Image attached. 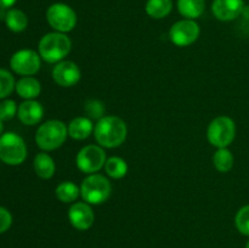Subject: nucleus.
Here are the masks:
<instances>
[{"mask_svg": "<svg viewBox=\"0 0 249 248\" xmlns=\"http://www.w3.org/2000/svg\"><path fill=\"white\" fill-rule=\"evenodd\" d=\"M16 88L15 78L9 71L0 68V100L9 96Z\"/></svg>", "mask_w": 249, "mask_h": 248, "instance_id": "b1692460", "label": "nucleus"}, {"mask_svg": "<svg viewBox=\"0 0 249 248\" xmlns=\"http://www.w3.org/2000/svg\"><path fill=\"white\" fill-rule=\"evenodd\" d=\"M17 0H0V9L7 10L15 5Z\"/></svg>", "mask_w": 249, "mask_h": 248, "instance_id": "c85d7f7f", "label": "nucleus"}, {"mask_svg": "<svg viewBox=\"0 0 249 248\" xmlns=\"http://www.w3.org/2000/svg\"><path fill=\"white\" fill-rule=\"evenodd\" d=\"M106 153L100 145L84 146L75 157V164L85 174H95L106 163Z\"/></svg>", "mask_w": 249, "mask_h": 248, "instance_id": "6e6552de", "label": "nucleus"}, {"mask_svg": "<svg viewBox=\"0 0 249 248\" xmlns=\"http://www.w3.org/2000/svg\"><path fill=\"white\" fill-rule=\"evenodd\" d=\"M68 219L74 229L85 231L92 226L95 214L92 208L87 202H75L68 209Z\"/></svg>", "mask_w": 249, "mask_h": 248, "instance_id": "f8f14e48", "label": "nucleus"}, {"mask_svg": "<svg viewBox=\"0 0 249 248\" xmlns=\"http://www.w3.org/2000/svg\"><path fill=\"white\" fill-rule=\"evenodd\" d=\"M94 123L88 117H77L68 124V135L74 140H85L94 131Z\"/></svg>", "mask_w": 249, "mask_h": 248, "instance_id": "2eb2a0df", "label": "nucleus"}, {"mask_svg": "<svg viewBox=\"0 0 249 248\" xmlns=\"http://www.w3.org/2000/svg\"><path fill=\"white\" fill-rule=\"evenodd\" d=\"M17 116L24 125H36L43 119L44 108L36 100H26L18 106Z\"/></svg>", "mask_w": 249, "mask_h": 248, "instance_id": "4468645a", "label": "nucleus"}, {"mask_svg": "<svg viewBox=\"0 0 249 248\" xmlns=\"http://www.w3.org/2000/svg\"><path fill=\"white\" fill-rule=\"evenodd\" d=\"M128 126L125 122L117 116H104L94 128L95 140L101 147L114 148L126 140Z\"/></svg>", "mask_w": 249, "mask_h": 248, "instance_id": "f257e3e1", "label": "nucleus"}, {"mask_svg": "<svg viewBox=\"0 0 249 248\" xmlns=\"http://www.w3.org/2000/svg\"><path fill=\"white\" fill-rule=\"evenodd\" d=\"M236 124L228 116H219L209 123L207 129V138L212 146L216 148L229 147L235 140Z\"/></svg>", "mask_w": 249, "mask_h": 248, "instance_id": "39448f33", "label": "nucleus"}, {"mask_svg": "<svg viewBox=\"0 0 249 248\" xmlns=\"http://www.w3.org/2000/svg\"><path fill=\"white\" fill-rule=\"evenodd\" d=\"M105 172L108 177H113V179H122L128 173V164L125 160L121 157H113L107 158L106 163H105Z\"/></svg>", "mask_w": 249, "mask_h": 248, "instance_id": "5701e85b", "label": "nucleus"}, {"mask_svg": "<svg viewBox=\"0 0 249 248\" xmlns=\"http://www.w3.org/2000/svg\"><path fill=\"white\" fill-rule=\"evenodd\" d=\"M38 49L39 55L45 62L58 63L71 53L72 41L67 34L51 32L40 39Z\"/></svg>", "mask_w": 249, "mask_h": 248, "instance_id": "f03ea898", "label": "nucleus"}, {"mask_svg": "<svg viewBox=\"0 0 249 248\" xmlns=\"http://www.w3.org/2000/svg\"><path fill=\"white\" fill-rule=\"evenodd\" d=\"M235 224L242 235L249 236V204L238 209L235 216Z\"/></svg>", "mask_w": 249, "mask_h": 248, "instance_id": "393cba45", "label": "nucleus"}, {"mask_svg": "<svg viewBox=\"0 0 249 248\" xmlns=\"http://www.w3.org/2000/svg\"><path fill=\"white\" fill-rule=\"evenodd\" d=\"M67 135V125L57 119H51L39 126L36 133V142L43 151H53L65 143Z\"/></svg>", "mask_w": 249, "mask_h": 248, "instance_id": "7ed1b4c3", "label": "nucleus"}, {"mask_svg": "<svg viewBox=\"0 0 249 248\" xmlns=\"http://www.w3.org/2000/svg\"><path fill=\"white\" fill-rule=\"evenodd\" d=\"M82 73L77 63L73 61L63 60L56 63L53 70V79L57 85L62 88L74 87L80 80Z\"/></svg>", "mask_w": 249, "mask_h": 248, "instance_id": "9b49d317", "label": "nucleus"}, {"mask_svg": "<svg viewBox=\"0 0 249 248\" xmlns=\"http://www.w3.org/2000/svg\"><path fill=\"white\" fill-rule=\"evenodd\" d=\"M85 111L89 114L90 118H96L101 119L104 117V105L99 100H89V101L85 104Z\"/></svg>", "mask_w": 249, "mask_h": 248, "instance_id": "bb28decb", "label": "nucleus"}, {"mask_svg": "<svg viewBox=\"0 0 249 248\" xmlns=\"http://www.w3.org/2000/svg\"><path fill=\"white\" fill-rule=\"evenodd\" d=\"M17 111H18V107L14 100L7 99L0 102V119L2 122L11 121L17 114Z\"/></svg>", "mask_w": 249, "mask_h": 248, "instance_id": "a878e982", "label": "nucleus"}, {"mask_svg": "<svg viewBox=\"0 0 249 248\" xmlns=\"http://www.w3.org/2000/svg\"><path fill=\"white\" fill-rule=\"evenodd\" d=\"M246 248H249V241L247 242V245H246Z\"/></svg>", "mask_w": 249, "mask_h": 248, "instance_id": "7c9ffc66", "label": "nucleus"}, {"mask_svg": "<svg viewBox=\"0 0 249 248\" xmlns=\"http://www.w3.org/2000/svg\"><path fill=\"white\" fill-rule=\"evenodd\" d=\"M27 158V146L16 133H5L0 136V159L7 165H19Z\"/></svg>", "mask_w": 249, "mask_h": 248, "instance_id": "423d86ee", "label": "nucleus"}, {"mask_svg": "<svg viewBox=\"0 0 249 248\" xmlns=\"http://www.w3.org/2000/svg\"><path fill=\"white\" fill-rule=\"evenodd\" d=\"M112 185L106 177L101 174H89L80 185V195L84 202L89 204H102L109 198Z\"/></svg>", "mask_w": 249, "mask_h": 248, "instance_id": "20e7f679", "label": "nucleus"}, {"mask_svg": "<svg viewBox=\"0 0 249 248\" xmlns=\"http://www.w3.org/2000/svg\"><path fill=\"white\" fill-rule=\"evenodd\" d=\"M2 131H4V124H2V121L0 119V136L2 135Z\"/></svg>", "mask_w": 249, "mask_h": 248, "instance_id": "c756f323", "label": "nucleus"}, {"mask_svg": "<svg viewBox=\"0 0 249 248\" xmlns=\"http://www.w3.org/2000/svg\"><path fill=\"white\" fill-rule=\"evenodd\" d=\"M12 224V215L6 208L0 207V233L6 232Z\"/></svg>", "mask_w": 249, "mask_h": 248, "instance_id": "cd10ccee", "label": "nucleus"}, {"mask_svg": "<svg viewBox=\"0 0 249 248\" xmlns=\"http://www.w3.org/2000/svg\"><path fill=\"white\" fill-rule=\"evenodd\" d=\"M16 91L22 99L34 100L39 96L41 91V85L34 77H23L16 83Z\"/></svg>", "mask_w": 249, "mask_h": 248, "instance_id": "f3484780", "label": "nucleus"}, {"mask_svg": "<svg viewBox=\"0 0 249 248\" xmlns=\"http://www.w3.org/2000/svg\"><path fill=\"white\" fill-rule=\"evenodd\" d=\"M46 21L51 28L60 33H68L77 26V14L70 5L55 2L46 10Z\"/></svg>", "mask_w": 249, "mask_h": 248, "instance_id": "0eeeda50", "label": "nucleus"}, {"mask_svg": "<svg viewBox=\"0 0 249 248\" xmlns=\"http://www.w3.org/2000/svg\"><path fill=\"white\" fill-rule=\"evenodd\" d=\"M233 162H235V158H233L232 152L228 147L218 148L213 155L214 167L220 173L230 172L233 167Z\"/></svg>", "mask_w": 249, "mask_h": 248, "instance_id": "4be33fe9", "label": "nucleus"}, {"mask_svg": "<svg viewBox=\"0 0 249 248\" xmlns=\"http://www.w3.org/2000/svg\"><path fill=\"white\" fill-rule=\"evenodd\" d=\"M178 11L187 19H196L202 16L206 9L204 0H178Z\"/></svg>", "mask_w": 249, "mask_h": 248, "instance_id": "a211bd4d", "label": "nucleus"}, {"mask_svg": "<svg viewBox=\"0 0 249 248\" xmlns=\"http://www.w3.org/2000/svg\"><path fill=\"white\" fill-rule=\"evenodd\" d=\"M5 23L6 27L14 33L23 32L28 26V17L22 10L19 9H10L5 14Z\"/></svg>", "mask_w": 249, "mask_h": 248, "instance_id": "6ab92c4d", "label": "nucleus"}, {"mask_svg": "<svg viewBox=\"0 0 249 248\" xmlns=\"http://www.w3.org/2000/svg\"><path fill=\"white\" fill-rule=\"evenodd\" d=\"M40 55L31 49L18 50L10 58V67L15 73L24 77L33 75L40 70Z\"/></svg>", "mask_w": 249, "mask_h": 248, "instance_id": "9d476101", "label": "nucleus"}, {"mask_svg": "<svg viewBox=\"0 0 249 248\" xmlns=\"http://www.w3.org/2000/svg\"><path fill=\"white\" fill-rule=\"evenodd\" d=\"M245 9L243 0H214L212 12L214 17L221 22H230L242 15Z\"/></svg>", "mask_w": 249, "mask_h": 248, "instance_id": "ddd939ff", "label": "nucleus"}, {"mask_svg": "<svg viewBox=\"0 0 249 248\" xmlns=\"http://www.w3.org/2000/svg\"><path fill=\"white\" fill-rule=\"evenodd\" d=\"M34 170H36V174L39 177L44 180L51 179L55 174L56 165L53 162V157L50 155L45 152H40L34 157Z\"/></svg>", "mask_w": 249, "mask_h": 248, "instance_id": "dca6fc26", "label": "nucleus"}, {"mask_svg": "<svg viewBox=\"0 0 249 248\" xmlns=\"http://www.w3.org/2000/svg\"><path fill=\"white\" fill-rule=\"evenodd\" d=\"M173 10L172 0H147L145 5L146 14L155 19L167 17Z\"/></svg>", "mask_w": 249, "mask_h": 248, "instance_id": "aec40b11", "label": "nucleus"}, {"mask_svg": "<svg viewBox=\"0 0 249 248\" xmlns=\"http://www.w3.org/2000/svg\"><path fill=\"white\" fill-rule=\"evenodd\" d=\"M55 194L57 199H60L62 203H72L79 197L80 187H78L73 181H62L56 186Z\"/></svg>", "mask_w": 249, "mask_h": 248, "instance_id": "412c9836", "label": "nucleus"}, {"mask_svg": "<svg viewBox=\"0 0 249 248\" xmlns=\"http://www.w3.org/2000/svg\"><path fill=\"white\" fill-rule=\"evenodd\" d=\"M201 28L199 24L195 19L184 18L181 21H178L170 27L169 38L174 45L179 48H185L198 39Z\"/></svg>", "mask_w": 249, "mask_h": 248, "instance_id": "1a4fd4ad", "label": "nucleus"}]
</instances>
